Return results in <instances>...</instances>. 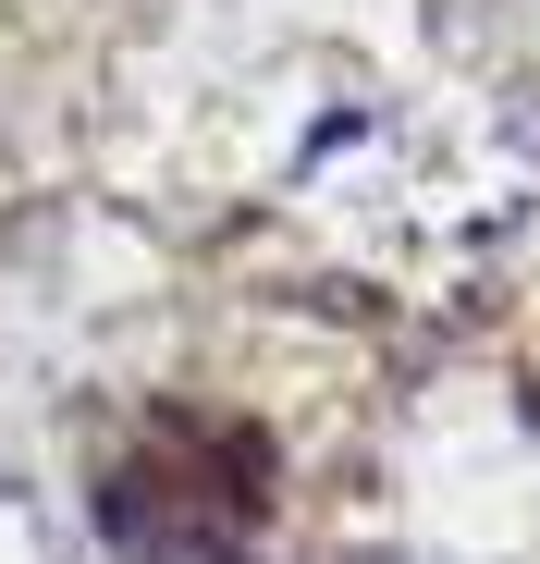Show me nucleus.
Instances as JSON below:
<instances>
[{"mask_svg": "<svg viewBox=\"0 0 540 564\" xmlns=\"http://www.w3.org/2000/svg\"><path fill=\"white\" fill-rule=\"evenodd\" d=\"M270 503H283V454L234 405H160L86 479L111 564H258Z\"/></svg>", "mask_w": 540, "mask_h": 564, "instance_id": "f257e3e1", "label": "nucleus"}]
</instances>
